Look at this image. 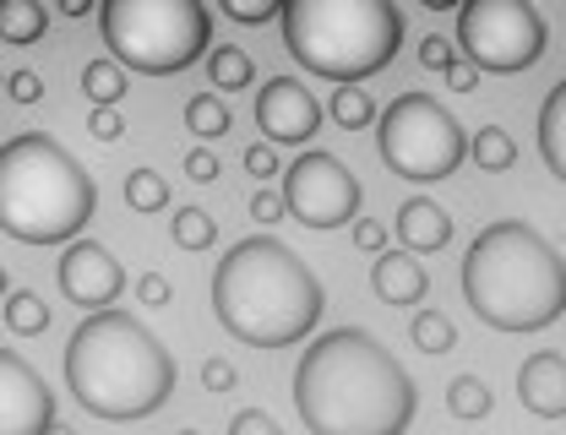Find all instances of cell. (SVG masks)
<instances>
[{"label":"cell","mask_w":566,"mask_h":435,"mask_svg":"<svg viewBox=\"0 0 566 435\" xmlns=\"http://www.w3.org/2000/svg\"><path fill=\"white\" fill-rule=\"evenodd\" d=\"M370 289L381 294L387 305H420L430 278H424V267L409 251H381L376 267H370Z\"/></svg>","instance_id":"obj_15"},{"label":"cell","mask_w":566,"mask_h":435,"mask_svg":"<svg viewBox=\"0 0 566 435\" xmlns=\"http://www.w3.org/2000/svg\"><path fill=\"white\" fill-rule=\"evenodd\" d=\"M229 435H283V431H279L273 414H262V409H240V414L229 420Z\"/></svg>","instance_id":"obj_32"},{"label":"cell","mask_w":566,"mask_h":435,"mask_svg":"<svg viewBox=\"0 0 566 435\" xmlns=\"http://www.w3.org/2000/svg\"><path fill=\"white\" fill-rule=\"evenodd\" d=\"M545 44H551L545 17L528 0H469L458 11V50L469 55L474 72H528L539 66Z\"/></svg>","instance_id":"obj_9"},{"label":"cell","mask_w":566,"mask_h":435,"mask_svg":"<svg viewBox=\"0 0 566 435\" xmlns=\"http://www.w3.org/2000/svg\"><path fill=\"white\" fill-rule=\"evenodd\" d=\"M55 425V392L22 354L0 349V435H44Z\"/></svg>","instance_id":"obj_11"},{"label":"cell","mask_w":566,"mask_h":435,"mask_svg":"<svg viewBox=\"0 0 566 435\" xmlns=\"http://www.w3.org/2000/svg\"><path fill=\"white\" fill-rule=\"evenodd\" d=\"M6 332H17V338L50 332V305H44L33 289H11L6 294Z\"/></svg>","instance_id":"obj_19"},{"label":"cell","mask_w":566,"mask_h":435,"mask_svg":"<svg viewBox=\"0 0 566 435\" xmlns=\"http://www.w3.org/2000/svg\"><path fill=\"white\" fill-rule=\"evenodd\" d=\"M322 310H327L322 278L273 234L234 240L212 267V316L229 338L251 349H289L311 338Z\"/></svg>","instance_id":"obj_2"},{"label":"cell","mask_w":566,"mask_h":435,"mask_svg":"<svg viewBox=\"0 0 566 435\" xmlns=\"http://www.w3.org/2000/svg\"><path fill=\"white\" fill-rule=\"evenodd\" d=\"M44 435H76V431H71V425H61V420H55V425H50V431H44Z\"/></svg>","instance_id":"obj_42"},{"label":"cell","mask_w":566,"mask_h":435,"mask_svg":"<svg viewBox=\"0 0 566 435\" xmlns=\"http://www.w3.org/2000/svg\"><path fill=\"white\" fill-rule=\"evenodd\" d=\"M283 213H289V208H283V191H256V197H251V217H256V223L273 229Z\"/></svg>","instance_id":"obj_37"},{"label":"cell","mask_w":566,"mask_h":435,"mask_svg":"<svg viewBox=\"0 0 566 435\" xmlns=\"http://www.w3.org/2000/svg\"><path fill=\"white\" fill-rule=\"evenodd\" d=\"M0 93H6V76H0Z\"/></svg>","instance_id":"obj_45"},{"label":"cell","mask_w":566,"mask_h":435,"mask_svg":"<svg viewBox=\"0 0 566 435\" xmlns=\"http://www.w3.org/2000/svg\"><path fill=\"white\" fill-rule=\"evenodd\" d=\"M447 87H452V93H474V87H480V72H474L469 61H452V66H447Z\"/></svg>","instance_id":"obj_40"},{"label":"cell","mask_w":566,"mask_h":435,"mask_svg":"<svg viewBox=\"0 0 566 435\" xmlns=\"http://www.w3.org/2000/svg\"><path fill=\"white\" fill-rule=\"evenodd\" d=\"M87 11H93L87 0H61V17H87Z\"/></svg>","instance_id":"obj_41"},{"label":"cell","mask_w":566,"mask_h":435,"mask_svg":"<svg viewBox=\"0 0 566 435\" xmlns=\"http://www.w3.org/2000/svg\"><path fill=\"white\" fill-rule=\"evenodd\" d=\"M126 208L132 213H164L169 208V180L158 169H132L126 174Z\"/></svg>","instance_id":"obj_24"},{"label":"cell","mask_w":566,"mask_h":435,"mask_svg":"<svg viewBox=\"0 0 566 435\" xmlns=\"http://www.w3.org/2000/svg\"><path fill=\"white\" fill-rule=\"evenodd\" d=\"M517 403L539 420H566V360L562 354H528L517 370Z\"/></svg>","instance_id":"obj_14"},{"label":"cell","mask_w":566,"mask_h":435,"mask_svg":"<svg viewBox=\"0 0 566 435\" xmlns=\"http://www.w3.org/2000/svg\"><path fill=\"white\" fill-rule=\"evenodd\" d=\"M208 76H212V87L240 93V87L256 82V66H251V55H245L240 44H218V50L208 55Z\"/></svg>","instance_id":"obj_20"},{"label":"cell","mask_w":566,"mask_h":435,"mask_svg":"<svg viewBox=\"0 0 566 435\" xmlns=\"http://www.w3.org/2000/svg\"><path fill=\"white\" fill-rule=\"evenodd\" d=\"M452 61H458V55H452V44H447L441 33H430V39L420 44V66H424V72H441V76H447V66H452Z\"/></svg>","instance_id":"obj_33"},{"label":"cell","mask_w":566,"mask_h":435,"mask_svg":"<svg viewBox=\"0 0 566 435\" xmlns=\"http://www.w3.org/2000/svg\"><path fill=\"white\" fill-rule=\"evenodd\" d=\"M6 98H11V104H39V98H44V76L39 72H11L6 76Z\"/></svg>","instance_id":"obj_31"},{"label":"cell","mask_w":566,"mask_h":435,"mask_svg":"<svg viewBox=\"0 0 566 435\" xmlns=\"http://www.w3.org/2000/svg\"><path fill=\"white\" fill-rule=\"evenodd\" d=\"M354 245H359V251H370V256H381V251H387V223L359 217V223H354Z\"/></svg>","instance_id":"obj_35"},{"label":"cell","mask_w":566,"mask_h":435,"mask_svg":"<svg viewBox=\"0 0 566 435\" xmlns=\"http://www.w3.org/2000/svg\"><path fill=\"white\" fill-rule=\"evenodd\" d=\"M283 208L305 229H338L359 217V180L344 169V158L311 147L283 169Z\"/></svg>","instance_id":"obj_10"},{"label":"cell","mask_w":566,"mask_h":435,"mask_svg":"<svg viewBox=\"0 0 566 435\" xmlns=\"http://www.w3.org/2000/svg\"><path fill=\"white\" fill-rule=\"evenodd\" d=\"M376 147H381V163L415 185L458 174V163L469 158V137L458 115L441 109L430 93H398L376 120Z\"/></svg>","instance_id":"obj_8"},{"label":"cell","mask_w":566,"mask_h":435,"mask_svg":"<svg viewBox=\"0 0 566 435\" xmlns=\"http://www.w3.org/2000/svg\"><path fill=\"white\" fill-rule=\"evenodd\" d=\"M463 299L495 332H539L566 310L562 251L534 223H485L463 256Z\"/></svg>","instance_id":"obj_3"},{"label":"cell","mask_w":566,"mask_h":435,"mask_svg":"<svg viewBox=\"0 0 566 435\" xmlns=\"http://www.w3.org/2000/svg\"><path fill=\"white\" fill-rule=\"evenodd\" d=\"M169 234H175V245H180V251H212L218 223H212L208 208H180V213L169 217Z\"/></svg>","instance_id":"obj_25"},{"label":"cell","mask_w":566,"mask_h":435,"mask_svg":"<svg viewBox=\"0 0 566 435\" xmlns=\"http://www.w3.org/2000/svg\"><path fill=\"white\" fill-rule=\"evenodd\" d=\"M202 386H208V392H229V386H234V364H229V360H208V364H202Z\"/></svg>","instance_id":"obj_39"},{"label":"cell","mask_w":566,"mask_h":435,"mask_svg":"<svg viewBox=\"0 0 566 435\" xmlns=\"http://www.w3.org/2000/svg\"><path fill=\"white\" fill-rule=\"evenodd\" d=\"M256 131L283 147L311 142L322 131V104L300 76H268V87H256Z\"/></svg>","instance_id":"obj_12"},{"label":"cell","mask_w":566,"mask_h":435,"mask_svg":"<svg viewBox=\"0 0 566 435\" xmlns=\"http://www.w3.org/2000/svg\"><path fill=\"white\" fill-rule=\"evenodd\" d=\"M283 44L311 76L359 87L403 44L392 0H283Z\"/></svg>","instance_id":"obj_6"},{"label":"cell","mask_w":566,"mask_h":435,"mask_svg":"<svg viewBox=\"0 0 566 435\" xmlns=\"http://www.w3.org/2000/svg\"><path fill=\"white\" fill-rule=\"evenodd\" d=\"M0 299H6V262H0Z\"/></svg>","instance_id":"obj_43"},{"label":"cell","mask_w":566,"mask_h":435,"mask_svg":"<svg viewBox=\"0 0 566 435\" xmlns=\"http://www.w3.org/2000/svg\"><path fill=\"white\" fill-rule=\"evenodd\" d=\"M82 93H87L93 109H115L126 98V72L115 61H87L82 66Z\"/></svg>","instance_id":"obj_21"},{"label":"cell","mask_w":566,"mask_h":435,"mask_svg":"<svg viewBox=\"0 0 566 435\" xmlns=\"http://www.w3.org/2000/svg\"><path fill=\"white\" fill-rule=\"evenodd\" d=\"M137 299H142V305H169V299H175V289H169V278H164V273H142V278H137Z\"/></svg>","instance_id":"obj_38"},{"label":"cell","mask_w":566,"mask_h":435,"mask_svg":"<svg viewBox=\"0 0 566 435\" xmlns=\"http://www.w3.org/2000/svg\"><path fill=\"white\" fill-rule=\"evenodd\" d=\"M469 158L485 169V174H506L512 163H517V142L501 131V126H485V131H474V142H469Z\"/></svg>","instance_id":"obj_23"},{"label":"cell","mask_w":566,"mask_h":435,"mask_svg":"<svg viewBox=\"0 0 566 435\" xmlns=\"http://www.w3.org/2000/svg\"><path fill=\"white\" fill-rule=\"evenodd\" d=\"M98 213L93 174L55 137L22 131L0 147V229L22 245H71Z\"/></svg>","instance_id":"obj_5"},{"label":"cell","mask_w":566,"mask_h":435,"mask_svg":"<svg viewBox=\"0 0 566 435\" xmlns=\"http://www.w3.org/2000/svg\"><path fill=\"white\" fill-rule=\"evenodd\" d=\"M175 435H202V431H175Z\"/></svg>","instance_id":"obj_44"},{"label":"cell","mask_w":566,"mask_h":435,"mask_svg":"<svg viewBox=\"0 0 566 435\" xmlns=\"http://www.w3.org/2000/svg\"><path fill=\"white\" fill-rule=\"evenodd\" d=\"M186 174H191L197 185H212L223 169H218V158H212L208 147H191V152H186Z\"/></svg>","instance_id":"obj_36"},{"label":"cell","mask_w":566,"mask_h":435,"mask_svg":"<svg viewBox=\"0 0 566 435\" xmlns=\"http://www.w3.org/2000/svg\"><path fill=\"white\" fill-rule=\"evenodd\" d=\"M409 338H415L420 354H452V349H458V327H452L441 310H420L415 327H409Z\"/></svg>","instance_id":"obj_27"},{"label":"cell","mask_w":566,"mask_h":435,"mask_svg":"<svg viewBox=\"0 0 566 435\" xmlns=\"http://www.w3.org/2000/svg\"><path fill=\"white\" fill-rule=\"evenodd\" d=\"M234 120H229V109H223V98L218 93H197V98H186V131H197L202 142L212 137H223Z\"/></svg>","instance_id":"obj_26"},{"label":"cell","mask_w":566,"mask_h":435,"mask_svg":"<svg viewBox=\"0 0 566 435\" xmlns=\"http://www.w3.org/2000/svg\"><path fill=\"white\" fill-rule=\"evenodd\" d=\"M333 120H338L344 131H365V126L381 120V115H376V98H370L365 87H338V93H333Z\"/></svg>","instance_id":"obj_28"},{"label":"cell","mask_w":566,"mask_h":435,"mask_svg":"<svg viewBox=\"0 0 566 435\" xmlns=\"http://www.w3.org/2000/svg\"><path fill=\"white\" fill-rule=\"evenodd\" d=\"M223 17H234V22H273L283 17L279 0H223Z\"/></svg>","instance_id":"obj_29"},{"label":"cell","mask_w":566,"mask_h":435,"mask_svg":"<svg viewBox=\"0 0 566 435\" xmlns=\"http://www.w3.org/2000/svg\"><path fill=\"white\" fill-rule=\"evenodd\" d=\"M447 409H452V420H485L495 409L491 386L480 381V375H452V386H447Z\"/></svg>","instance_id":"obj_22"},{"label":"cell","mask_w":566,"mask_h":435,"mask_svg":"<svg viewBox=\"0 0 566 435\" xmlns=\"http://www.w3.org/2000/svg\"><path fill=\"white\" fill-rule=\"evenodd\" d=\"M98 33L120 72L175 76L212 55V11L202 0H104Z\"/></svg>","instance_id":"obj_7"},{"label":"cell","mask_w":566,"mask_h":435,"mask_svg":"<svg viewBox=\"0 0 566 435\" xmlns=\"http://www.w3.org/2000/svg\"><path fill=\"white\" fill-rule=\"evenodd\" d=\"M50 28V11L39 0H0V39L6 44H39Z\"/></svg>","instance_id":"obj_18"},{"label":"cell","mask_w":566,"mask_h":435,"mask_svg":"<svg viewBox=\"0 0 566 435\" xmlns=\"http://www.w3.org/2000/svg\"><path fill=\"white\" fill-rule=\"evenodd\" d=\"M61 294L82 310H109L120 294H126V267L98 245V240H71L66 256H61Z\"/></svg>","instance_id":"obj_13"},{"label":"cell","mask_w":566,"mask_h":435,"mask_svg":"<svg viewBox=\"0 0 566 435\" xmlns=\"http://www.w3.org/2000/svg\"><path fill=\"white\" fill-rule=\"evenodd\" d=\"M415 409V375L365 327L322 332L294 364V414L311 435H409Z\"/></svg>","instance_id":"obj_1"},{"label":"cell","mask_w":566,"mask_h":435,"mask_svg":"<svg viewBox=\"0 0 566 435\" xmlns=\"http://www.w3.org/2000/svg\"><path fill=\"white\" fill-rule=\"evenodd\" d=\"M87 137H93V142H120V137H126L120 109H93V115H87Z\"/></svg>","instance_id":"obj_30"},{"label":"cell","mask_w":566,"mask_h":435,"mask_svg":"<svg viewBox=\"0 0 566 435\" xmlns=\"http://www.w3.org/2000/svg\"><path fill=\"white\" fill-rule=\"evenodd\" d=\"M245 169H251L256 180H273V174H279V152H273V142H251L245 147Z\"/></svg>","instance_id":"obj_34"},{"label":"cell","mask_w":566,"mask_h":435,"mask_svg":"<svg viewBox=\"0 0 566 435\" xmlns=\"http://www.w3.org/2000/svg\"><path fill=\"white\" fill-rule=\"evenodd\" d=\"M398 240H403L409 256L441 251V245L452 240V217L441 213V202H430V197H409V202L398 208Z\"/></svg>","instance_id":"obj_16"},{"label":"cell","mask_w":566,"mask_h":435,"mask_svg":"<svg viewBox=\"0 0 566 435\" xmlns=\"http://www.w3.org/2000/svg\"><path fill=\"white\" fill-rule=\"evenodd\" d=\"M66 386L93 420H147L175 392L169 349L126 310L87 316L66 343Z\"/></svg>","instance_id":"obj_4"},{"label":"cell","mask_w":566,"mask_h":435,"mask_svg":"<svg viewBox=\"0 0 566 435\" xmlns=\"http://www.w3.org/2000/svg\"><path fill=\"white\" fill-rule=\"evenodd\" d=\"M539 152H545L551 174L566 180V76L551 87V98L539 109Z\"/></svg>","instance_id":"obj_17"}]
</instances>
